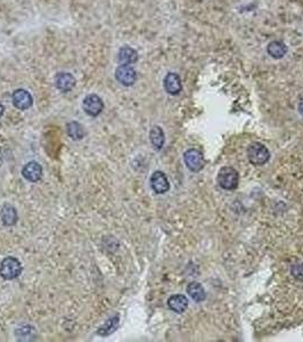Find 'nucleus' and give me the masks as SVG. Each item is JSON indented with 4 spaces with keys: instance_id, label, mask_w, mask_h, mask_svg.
Instances as JSON below:
<instances>
[{
    "instance_id": "nucleus-11",
    "label": "nucleus",
    "mask_w": 303,
    "mask_h": 342,
    "mask_svg": "<svg viewBox=\"0 0 303 342\" xmlns=\"http://www.w3.org/2000/svg\"><path fill=\"white\" fill-rule=\"evenodd\" d=\"M75 78L68 72H60L55 77V85L57 89L63 92L71 91L75 86Z\"/></svg>"
},
{
    "instance_id": "nucleus-12",
    "label": "nucleus",
    "mask_w": 303,
    "mask_h": 342,
    "mask_svg": "<svg viewBox=\"0 0 303 342\" xmlns=\"http://www.w3.org/2000/svg\"><path fill=\"white\" fill-rule=\"evenodd\" d=\"M118 61L120 65H131L138 61V53L131 47H122L118 53Z\"/></svg>"
},
{
    "instance_id": "nucleus-19",
    "label": "nucleus",
    "mask_w": 303,
    "mask_h": 342,
    "mask_svg": "<svg viewBox=\"0 0 303 342\" xmlns=\"http://www.w3.org/2000/svg\"><path fill=\"white\" fill-rule=\"evenodd\" d=\"M119 322H120L119 316L111 317L109 321H106L105 323L99 327L98 331H97V333L102 336H107V335L112 334L116 329H118Z\"/></svg>"
},
{
    "instance_id": "nucleus-5",
    "label": "nucleus",
    "mask_w": 303,
    "mask_h": 342,
    "mask_svg": "<svg viewBox=\"0 0 303 342\" xmlns=\"http://www.w3.org/2000/svg\"><path fill=\"white\" fill-rule=\"evenodd\" d=\"M82 109L88 115L98 116L104 110V103L99 96L91 94L85 97L84 102H82Z\"/></svg>"
},
{
    "instance_id": "nucleus-13",
    "label": "nucleus",
    "mask_w": 303,
    "mask_h": 342,
    "mask_svg": "<svg viewBox=\"0 0 303 342\" xmlns=\"http://www.w3.org/2000/svg\"><path fill=\"white\" fill-rule=\"evenodd\" d=\"M168 306L177 314H183L188 308V299L184 295H173L169 298Z\"/></svg>"
},
{
    "instance_id": "nucleus-7",
    "label": "nucleus",
    "mask_w": 303,
    "mask_h": 342,
    "mask_svg": "<svg viewBox=\"0 0 303 342\" xmlns=\"http://www.w3.org/2000/svg\"><path fill=\"white\" fill-rule=\"evenodd\" d=\"M13 105L16 107L17 110H28L30 109L33 104L32 95L26 89H16L12 95Z\"/></svg>"
},
{
    "instance_id": "nucleus-3",
    "label": "nucleus",
    "mask_w": 303,
    "mask_h": 342,
    "mask_svg": "<svg viewBox=\"0 0 303 342\" xmlns=\"http://www.w3.org/2000/svg\"><path fill=\"white\" fill-rule=\"evenodd\" d=\"M247 158L254 165H263L270 159V153L265 145L253 143L247 149Z\"/></svg>"
},
{
    "instance_id": "nucleus-17",
    "label": "nucleus",
    "mask_w": 303,
    "mask_h": 342,
    "mask_svg": "<svg viewBox=\"0 0 303 342\" xmlns=\"http://www.w3.org/2000/svg\"><path fill=\"white\" fill-rule=\"evenodd\" d=\"M66 131H67V135L70 136L73 140H81L86 136L84 126L80 125L79 122H77V121L68 122L66 126Z\"/></svg>"
},
{
    "instance_id": "nucleus-8",
    "label": "nucleus",
    "mask_w": 303,
    "mask_h": 342,
    "mask_svg": "<svg viewBox=\"0 0 303 342\" xmlns=\"http://www.w3.org/2000/svg\"><path fill=\"white\" fill-rule=\"evenodd\" d=\"M150 187L156 194H164L170 189L169 180L162 171H155L150 177Z\"/></svg>"
},
{
    "instance_id": "nucleus-21",
    "label": "nucleus",
    "mask_w": 303,
    "mask_h": 342,
    "mask_svg": "<svg viewBox=\"0 0 303 342\" xmlns=\"http://www.w3.org/2000/svg\"><path fill=\"white\" fill-rule=\"evenodd\" d=\"M18 331H22L23 334H16L19 339L22 340H26L27 338L26 336H29V338H32L34 336V330L32 326H23V327H19Z\"/></svg>"
},
{
    "instance_id": "nucleus-1",
    "label": "nucleus",
    "mask_w": 303,
    "mask_h": 342,
    "mask_svg": "<svg viewBox=\"0 0 303 342\" xmlns=\"http://www.w3.org/2000/svg\"><path fill=\"white\" fill-rule=\"evenodd\" d=\"M22 273V265L17 258L7 257L0 262V276L4 280H15Z\"/></svg>"
},
{
    "instance_id": "nucleus-4",
    "label": "nucleus",
    "mask_w": 303,
    "mask_h": 342,
    "mask_svg": "<svg viewBox=\"0 0 303 342\" xmlns=\"http://www.w3.org/2000/svg\"><path fill=\"white\" fill-rule=\"evenodd\" d=\"M184 161L186 167H187L192 173H198L204 167L203 155L196 149L187 150L184 153Z\"/></svg>"
},
{
    "instance_id": "nucleus-18",
    "label": "nucleus",
    "mask_w": 303,
    "mask_h": 342,
    "mask_svg": "<svg viewBox=\"0 0 303 342\" xmlns=\"http://www.w3.org/2000/svg\"><path fill=\"white\" fill-rule=\"evenodd\" d=\"M187 293L194 301L202 302L205 300V290L204 287L197 282L189 283L187 286Z\"/></svg>"
},
{
    "instance_id": "nucleus-6",
    "label": "nucleus",
    "mask_w": 303,
    "mask_h": 342,
    "mask_svg": "<svg viewBox=\"0 0 303 342\" xmlns=\"http://www.w3.org/2000/svg\"><path fill=\"white\" fill-rule=\"evenodd\" d=\"M115 79L122 86L130 87L137 80V72L131 65H120L115 70Z\"/></svg>"
},
{
    "instance_id": "nucleus-16",
    "label": "nucleus",
    "mask_w": 303,
    "mask_h": 342,
    "mask_svg": "<svg viewBox=\"0 0 303 342\" xmlns=\"http://www.w3.org/2000/svg\"><path fill=\"white\" fill-rule=\"evenodd\" d=\"M149 139H150V143L153 145V148L156 151H160L162 150L163 145H164V133L161 127L159 126H154L153 128L150 129V133H149Z\"/></svg>"
},
{
    "instance_id": "nucleus-22",
    "label": "nucleus",
    "mask_w": 303,
    "mask_h": 342,
    "mask_svg": "<svg viewBox=\"0 0 303 342\" xmlns=\"http://www.w3.org/2000/svg\"><path fill=\"white\" fill-rule=\"evenodd\" d=\"M299 112H300V114L303 116V100H301L300 104H299Z\"/></svg>"
},
{
    "instance_id": "nucleus-9",
    "label": "nucleus",
    "mask_w": 303,
    "mask_h": 342,
    "mask_svg": "<svg viewBox=\"0 0 303 342\" xmlns=\"http://www.w3.org/2000/svg\"><path fill=\"white\" fill-rule=\"evenodd\" d=\"M22 175L28 182L37 183L42 177V167L40 163L36 162V161H30V162L24 165Z\"/></svg>"
},
{
    "instance_id": "nucleus-20",
    "label": "nucleus",
    "mask_w": 303,
    "mask_h": 342,
    "mask_svg": "<svg viewBox=\"0 0 303 342\" xmlns=\"http://www.w3.org/2000/svg\"><path fill=\"white\" fill-rule=\"evenodd\" d=\"M291 272H292V275L294 276L296 280L303 281V263L302 262L294 263V265L292 266Z\"/></svg>"
},
{
    "instance_id": "nucleus-2",
    "label": "nucleus",
    "mask_w": 303,
    "mask_h": 342,
    "mask_svg": "<svg viewBox=\"0 0 303 342\" xmlns=\"http://www.w3.org/2000/svg\"><path fill=\"white\" fill-rule=\"evenodd\" d=\"M217 179L219 186L226 190H233L237 188L239 183L238 173L232 167H223L220 169Z\"/></svg>"
},
{
    "instance_id": "nucleus-15",
    "label": "nucleus",
    "mask_w": 303,
    "mask_h": 342,
    "mask_svg": "<svg viewBox=\"0 0 303 342\" xmlns=\"http://www.w3.org/2000/svg\"><path fill=\"white\" fill-rule=\"evenodd\" d=\"M267 52L272 58H275V60H281V58L286 55L287 47L283 41L275 40L271 41L269 45H268Z\"/></svg>"
},
{
    "instance_id": "nucleus-10",
    "label": "nucleus",
    "mask_w": 303,
    "mask_h": 342,
    "mask_svg": "<svg viewBox=\"0 0 303 342\" xmlns=\"http://www.w3.org/2000/svg\"><path fill=\"white\" fill-rule=\"evenodd\" d=\"M163 85H164L165 91L172 96L178 95L183 89L182 79H180V77L177 75V73H173V72H170L167 76H165Z\"/></svg>"
},
{
    "instance_id": "nucleus-14",
    "label": "nucleus",
    "mask_w": 303,
    "mask_h": 342,
    "mask_svg": "<svg viewBox=\"0 0 303 342\" xmlns=\"http://www.w3.org/2000/svg\"><path fill=\"white\" fill-rule=\"evenodd\" d=\"M0 218L5 226H14L17 223V212L13 205L5 204L0 211Z\"/></svg>"
},
{
    "instance_id": "nucleus-23",
    "label": "nucleus",
    "mask_w": 303,
    "mask_h": 342,
    "mask_svg": "<svg viewBox=\"0 0 303 342\" xmlns=\"http://www.w3.org/2000/svg\"><path fill=\"white\" fill-rule=\"evenodd\" d=\"M4 113H5V107H4L2 103H0V118H2V116L4 115Z\"/></svg>"
}]
</instances>
